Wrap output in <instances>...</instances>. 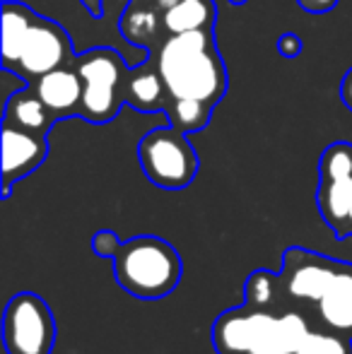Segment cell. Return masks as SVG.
I'll use <instances>...</instances> for the list:
<instances>
[{
	"mask_svg": "<svg viewBox=\"0 0 352 354\" xmlns=\"http://www.w3.org/2000/svg\"><path fill=\"white\" fill-rule=\"evenodd\" d=\"M80 3L85 5L92 17H102L104 15V0H80Z\"/></svg>",
	"mask_w": 352,
	"mask_h": 354,
	"instance_id": "cell-25",
	"label": "cell"
},
{
	"mask_svg": "<svg viewBox=\"0 0 352 354\" xmlns=\"http://www.w3.org/2000/svg\"><path fill=\"white\" fill-rule=\"evenodd\" d=\"M304 311H263L254 306L227 308L212 323L217 354H295L311 330Z\"/></svg>",
	"mask_w": 352,
	"mask_h": 354,
	"instance_id": "cell-2",
	"label": "cell"
},
{
	"mask_svg": "<svg viewBox=\"0 0 352 354\" xmlns=\"http://www.w3.org/2000/svg\"><path fill=\"white\" fill-rule=\"evenodd\" d=\"M77 75L82 80V99L77 116L89 123H109L118 116L126 104L128 87V63L113 48L99 46L80 53L73 61Z\"/></svg>",
	"mask_w": 352,
	"mask_h": 354,
	"instance_id": "cell-4",
	"label": "cell"
},
{
	"mask_svg": "<svg viewBox=\"0 0 352 354\" xmlns=\"http://www.w3.org/2000/svg\"><path fill=\"white\" fill-rule=\"evenodd\" d=\"M340 99H343V104L352 111V68L343 75V82H340Z\"/></svg>",
	"mask_w": 352,
	"mask_h": 354,
	"instance_id": "cell-24",
	"label": "cell"
},
{
	"mask_svg": "<svg viewBox=\"0 0 352 354\" xmlns=\"http://www.w3.org/2000/svg\"><path fill=\"white\" fill-rule=\"evenodd\" d=\"M155 8L145 5L142 0H131V5H128V10L121 17V24H118L123 39H126L128 44L142 46L145 51H150L152 41H155L157 32H160V24H162Z\"/></svg>",
	"mask_w": 352,
	"mask_h": 354,
	"instance_id": "cell-18",
	"label": "cell"
},
{
	"mask_svg": "<svg viewBox=\"0 0 352 354\" xmlns=\"http://www.w3.org/2000/svg\"><path fill=\"white\" fill-rule=\"evenodd\" d=\"M277 53L282 58H297L302 53V39L295 32H285L277 39Z\"/></svg>",
	"mask_w": 352,
	"mask_h": 354,
	"instance_id": "cell-22",
	"label": "cell"
},
{
	"mask_svg": "<svg viewBox=\"0 0 352 354\" xmlns=\"http://www.w3.org/2000/svg\"><path fill=\"white\" fill-rule=\"evenodd\" d=\"M118 287L138 299H162L181 282L183 261L169 241L152 234L123 241L111 261Z\"/></svg>",
	"mask_w": 352,
	"mask_h": 354,
	"instance_id": "cell-3",
	"label": "cell"
},
{
	"mask_svg": "<svg viewBox=\"0 0 352 354\" xmlns=\"http://www.w3.org/2000/svg\"><path fill=\"white\" fill-rule=\"evenodd\" d=\"M302 10L306 12H314V15H324V12H331V10L338 5V0H297Z\"/></svg>",
	"mask_w": 352,
	"mask_h": 354,
	"instance_id": "cell-23",
	"label": "cell"
},
{
	"mask_svg": "<svg viewBox=\"0 0 352 354\" xmlns=\"http://www.w3.org/2000/svg\"><path fill=\"white\" fill-rule=\"evenodd\" d=\"M48 157L46 136L24 131L3 121V201H8L12 186L32 171H37Z\"/></svg>",
	"mask_w": 352,
	"mask_h": 354,
	"instance_id": "cell-10",
	"label": "cell"
},
{
	"mask_svg": "<svg viewBox=\"0 0 352 354\" xmlns=\"http://www.w3.org/2000/svg\"><path fill=\"white\" fill-rule=\"evenodd\" d=\"M210 104L196 102V99H172L169 109H167L165 116L169 118V123L183 133H198L207 126L212 113Z\"/></svg>",
	"mask_w": 352,
	"mask_h": 354,
	"instance_id": "cell-19",
	"label": "cell"
},
{
	"mask_svg": "<svg viewBox=\"0 0 352 354\" xmlns=\"http://www.w3.org/2000/svg\"><path fill=\"white\" fill-rule=\"evenodd\" d=\"M217 8L212 0H178L172 8L162 10V27L167 34H186L215 29Z\"/></svg>",
	"mask_w": 352,
	"mask_h": 354,
	"instance_id": "cell-14",
	"label": "cell"
},
{
	"mask_svg": "<svg viewBox=\"0 0 352 354\" xmlns=\"http://www.w3.org/2000/svg\"><path fill=\"white\" fill-rule=\"evenodd\" d=\"M34 15L37 12H32L24 3H15V0L3 3V68L15 66L24 37L34 22Z\"/></svg>",
	"mask_w": 352,
	"mask_h": 354,
	"instance_id": "cell-17",
	"label": "cell"
},
{
	"mask_svg": "<svg viewBox=\"0 0 352 354\" xmlns=\"http://www.w3.org/2000/svg\"><path fill=\"white\" fill-rule=\"evenodd\" d=\"M157 73L172 99H196L217 106L227 94V68L215 46V29L169 34L157 51Z\"/></svg>",
	"mask_w": 352,
	"mask_h": 354,
	"instance_id": "cell-1",
	"label": "cell"
},
{
	"mask_svg": "<svg viewBox=\"0 0 352 354\" xmlns=\"http://www.w3.org/2000/svg\"><path fill=\"white\" fill-rule=\"evenodd\" d=\"M121 246H123L121 236L116 232H111V229H99L89 239V248H92L94 256L106 258V261H113L118 256V251H121Z\"/></svg>",
	"mask_w": 352,
	"mask_h": 354,
	"instance_id": "cell-21",
	"label": "cell"
},
{
	"mask_svg": "<svg viewBox=\"0 0 352 354\" xmlns=\"http://www.w3.org/2000/svg\"><path fill=\"white\" fill-rule=\"evenodd\" d=\"M3 121H10L24 131L39 133V136H48V131L58 118L48 111V106L39 99V94L34 92L32 82H29V87L17 89L12 97L5 99Z\"/></svg>",
	"mask_w": 352,
	"mask_h": 354,
	"instance_id": "cell-13",
	"label": "cell"
},
{
	"mask_svg": "<svg viewBox=\"0 0 352 354\" xmlns=\"http://www.w3.org/2000/svg\"><path fill=\"white\" fill-rule=\"evenodd\" d=\"M188 133L172 123L152 128L138 142V162L147 181L165 191H183L198 176V152Z\"/></svg>",
	"mask_w": 352,
	"mask_h": 354,
	"instance_id": "cell-5",
	"label": "cell"
},
{
	"mask_svg": "<svg viewBox=\"0 0 352 354\" xmlns=\"http://www.w3.org/2000/svg\"><path fill=\"white\" fill-rule=\"evenodd\" d=\"M319 328L352 337V263L340 261L335 277L314 306Z\"/></svg>",
	"mask_w": 352,
	"mask_h": 354,
	"instance_id": "cell-11",
	"label": "cell"
},
{
	"mask_svg": "<svg viewBox=\"0 0 352 354\" xmlns=\"http://www.w3.org/2000/svg\"><path fill=\"white\" fill-rule=\"evenodd\" d=\"M157 5H160V10H167V8H172L174 3H178V0H155Z\"/></svg>",
	"mask_w": 352,
	"mask_h": 354,
	"instance_id": "cell-26",
	"label": "cell"
},
{
	"mask_svg": "<svg viewBox=\"0 0 352 354\" xmlns=\"http://www.w3.org/2000/svg\"><path fill=\"white\" fill-rule=\"evenodd\" d=\"M232 5H244V3H249V0H230Z\"/></svg>",
	"mask_w": 352,
	"mask_h": 354,
	"instance_id": "cell-27",
	"label": "cell"
},
{
	"mask_svg": "<svg viewBox=\"0 0 352 354\" xmlns=\"http://www.w3.org/2000/svg\"><path fill=\"white\" fill-rule=\"evenodd\" d=\"M32 87L58 121L77 116L82 99V80L75 66H63L58 71L41 75V77L34 80Z\"/></svg>",
	"mask_w": 352,
	"mask_h": 354,
	"instance_id": "cell-12",
	"label": "cell"
},
{
	"mask_svg": "<svg viewBox=\"0 0 352 354\" xmlns=\"http://www.w3.org/2000/svg\"><path fill=\"white\" fill-rule=\"evenodd\" d=\"M71 63L73 44L66 29L53 19L34 15V22L24 37L12 71L22 73L27 80H37L63 66H71Z\"/></svg>",
	"mask_w": 352,
	"mask_h": 354,
	"instance_id": "cell-9",
	"label": "cell"
},
{
	"mask_svg": "<svg viewBox=\"0 0 352 354\" xmlns=\"http://www.w3.org/2000/svg\"><path fill=\"white\" fill-rule=\"evenodd\" d=\"M244 304L263 311H290L292 304L282 287L280 272H270L266 268L254 270L244 282Z\"/></svg>",
	"mask_w": 352,
	"mask_h": 354,
	"instance_id": "cell-15",
	"label": "cell"
},
{
	"mask_svg": "<svg viewBox=\"0 0 352 354\" xmlns=\"http://www.w3.org/2000/svg\"><path fill=\"white\" fill-rule=\"evenodd\" d=\"M295 354H352V337L314 326Z\"/></svg>",
	"mask_w": 352,
	"mask_h": 354,
	"instance_id": "cell-20",
	"label": "cell"
},
{
	"mask_svg": "<svg viewBox=\"0 0 352 354\" xmlns=\"http://www.w3.org/2000/svg\"><path fill=\"white\" fill-rule=\"evenodd\" d=\"M316 205L335 239L352 236V142H331L321 152Z\"/></svg>",
	"mask_w": 352,
	"mask_h": 354,
	"instance_id": "cell-6",
	"label": "cell"
},
{
	"mask_svg": "<svg viewBox=\"0 0 352 354\" xmlns=\"http://www.w3.org/2000/svg\"><path fill=\"white\" fill-rule=\"evenodd\" d=\"M167 102H172V94L167 89L165 80L157 71H142L128 77L126 87V104L136 106L142 113L160 111L167 113Z\"/></svg>",
	"mask_w": 352,
	"mask_h": 354,
	"instance_id": "cell-16",
	"label": "cell"
},
{
	"mask_svg": "<svg viewBox=\"0 0 352 354\" xmlns=\"http://www.w3.org/2000/svg\"><path fill=\"white\" fill-rule=\"evenodd\" d=\"M3 342L8 354H51L56 345V318L46 299L19 292L5 306Z\"/></svg>",
	"mask_w": 352,
	"mask_h": 354,
	"instance_id": "cell-7",
	"label": "cell"
},
{
	"mask_svg": "<svg viewBox=\"0 0 352 354\" xmlns=\"http://www.w3.org/2000/svg\"><path fill=\"white\" fill-rule=\"evenodd\" d=\"M340 268L338 258L324 256V253L309 251L302 246H290L282 253L280 280L287 292L292 308L304 311L309 316L311 308L319 304L331 280Z\"/></svg>",
	"mask_w": 352,
	"mask_h": 354,
	"instance_id": "cell-8",
	"label": "cell"
}]
</instances>
